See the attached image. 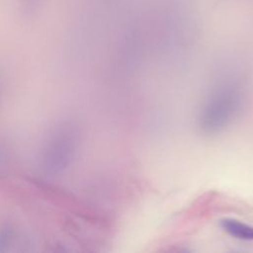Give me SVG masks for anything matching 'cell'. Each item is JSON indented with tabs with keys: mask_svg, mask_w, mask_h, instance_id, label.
<instances>
[{
	"mask_svg": "<svg viewBox=\"0 0 253 253\" xmlns=\"http://www.w3.org/2000/svg\"><path fill=\"white\" fill-rule=\"evenodd\" d=\"M242 93L238 86L227 84L217 88L205 104L200 116V127L206 132L216 131L223 127L240 107Z\"/></svg>",
	"mask_w": 253,
	"mask_h": 253,
	"instance_id": "obj_1",
	"label": "cell"
},
{
	"mask_svg": "<svg viewBox=\"0 0 253 253\" xmlns=\"http://www.w3.org/2000/svg\"><path fill=\"white\" fill-rule=\"evenodd\" d=\"M219 226L231 237L242 241H253V225L232 217L219 220Z\"/></svg>",
	"mask_w": 253,
	"mask_h": 253,
	"instance_id": "obj_2",
	"label": "cell"
}]
</instances>
